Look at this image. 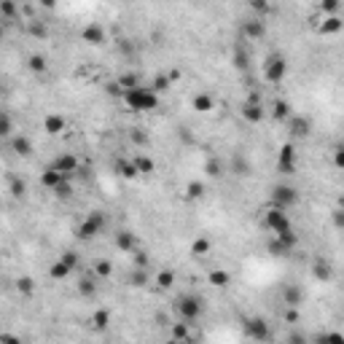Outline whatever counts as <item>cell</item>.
<instances>
[{
    "mask_svg": "<svg viewBox=\"0 0 344 344\" xmlns=\"http://www.w3.org/2000/svg\"><path fill=\"white\" fill-rule=\"evenodd\" d=\"M54 170L59 172V175H70V172H76V170H78V159L73 156V154H62V156L57 159Z\"/></svg>",
    "mask_w": 344,
    "mask_h": 344,
    "instance_id": "obj_9",
    "label": "cell"
},
{
    "mask_svg": "<svg viewBox=\"0 0 344 344\" xmlns=\"http://www.w3.org/2000/svg\"><path fill=\"white\" fill-rule=\"evenodd\" d=\"M108 320H110V315H108V309H97L94 312V328H108Z\"/></svg>",
    "mask_w": 344,
    "mask_h": 344,
    "instance_id": "obj_26",
    "label": "cell"
},
{
    "mask_svg": "<svg viewBox=\"0 0 344 344\" xmlns=\"http://www.w3.org/2000/svg\"><path fill=\"white\" fill-rule=\"evenodd\" d=\"M132 164H135L137 175H140V172H154V159H148V156H137Z\"/></svg>",
    "mask_w": 344,
    "mask_h": 344,
    "instance_id": "obj_20",
    "label": "cell"
},
{
    "mask_svg": "<svg viewBox=\"0 0 344 344\" xmlns=\"http://www.w3.org/2000/svg\"><path fill=\"white\" fill-rule=\"evenodd\" d=\"M207 172L218 177V175H221V164H218V162H210V164H207Z\"/></svg>",
    "mask_w": 344,
    "mask_h": 344,
    "instance_id": "obj_43",
    "label": "cell"
},
{
    "mask_svg": "<svg viewBox=\"0 0 344 344\" xmlns=\"http://www.w3.org/2000/svg\"><path fill=\"white\" fill-rule=\"evenodd\" d=\"M170 86H172V84H170L167 76H156V78H154V86H151V91H154V94H159V91H167Z\"/></svg>",
    "mask_w": 344,
    "mask_h": 344,
    "instance_id": "obj_24",
    "label": "cell"
},
{
    "mask_svg": "<svg viewBox=\"0 0 344 344\" xmlns=\"http://www.w3.org/2000/svg\"><path fill=\"white\" fill-rule=\"evenodd\" d=\"M248 336L256 342H266L269 336H272V331H269V323L263 320V317H253V320H248Z\"/></svg>",
    "mask_w": 344,
    "mask_h": 344,
    "instance_id": "obj_7",
    "label": "cell"
},
{
    "mask_svg": "<svg viewBox=\"0 0 344 344\" xmlns=\"http://www.w3.org/2000/svg\"><path fill=\"white\" fill-rule=\"evenodd\" d=\"M320 344H344V339H342L339 331H331V334L320 336Z\"/></svg>",
    "mask_w": 344,
    "mask_h": 344,
    "instance_id": "obj_33",
    "label": "cell"
},
{
    "mask_svg": "<svg viewBox=\"0 0 344 344\" xmlns=\"http://www.w3.org/2000/svg\"><path fill=\"white\" fill-rule=\"evenodd\" d=\"M242 32H245V38H250V41H256V38H261L263 32H266V24H263L261 19H253V22H245Z\"/></svg>",
    "mask_w": 344,
    "mask_h": 344,
    "instance_id": "obj_14",
    "label": "cell"
},
{
    "mask_svg": "<svg viewBox=\"0 0 344 344\" xmlns=\"http://www.w3.org/2000/svg\"><path fill=\"white\" fill-rule=\"evenodd\" d=\"M172 280H175V274H172V272H159L156 274L159 288H172Z\"/></svg>",
    "mask_w": 344,
    "mask_h": 344,
    "instance_id": "obj_32",
    "label": "cell"
},
{
    "mask_svg": "<svg viewBox=\"0 0 344 344\" xmlns=\"http://www.w3.org/2000/svg\"><path fill=\"white\" fill-rule=\"evenodd\" d=\"M266 226L274 231V237H280V234H285V231H290V221H288V215L282 213V210L272 207L266 213Z\"/></svg>",
    "mask_w": 344,
    "mask_h": 344,
    "instance_id": "obj_3",
    "label": "cell"
},
{
    "mask_svg": "<svg viewBox=\"0 0 344 344\" xmlns=\"http://www.w3.org/2000/svg\"><path fill=\"white\" fill-rule=\"evenodd\" d=\"M121 175L124 177H137V170H135V164H121Z\"/></svg>",
    "mask_w": 344,
    "mask_h": 344,
    "instance_id": "obj_40",
    "label": "cell"
},
{
    "mask_svg": "<svg viewBox=\"0 0 344 344\" xmlns=\"http://www.w3.org/2000/svg\"><path fill=\"white\" fill-rule=\"evenodd\" d=\"M188 336V323H177L175 328H172V339L175 342H183Z\"/></svg>",
    "mask_w": 344,
    "mask_h": 344,
    "instance_id": "obj_28",
    "label": "cell"
},
{
    "mask_svg": "<svg viewBox=\"0 0 344 344\" xmlns=\"http://www.w3.org/2000/svg\"><path fill=\"white\" fill-rule=\"evenodd\" d=\"M16 290H19V293H24V296H30L32 290H35V282H32V277H22V280L16 282Z\"/></svg>",
    "mask_w": 344,
    "mask_h": 344,
    "instance_id": "obj_25",
    "label": "cell"
},
{
    "mask_svg": "<svg viewBox=\"0 0 344 344\" xmlns=\"http://www.w3.org/2000/svg\"><path fill=\"white\" fill-rule=\"evenodd\" d=\"M0 344H22L16 334H0Z\"/></svg>",
    "mask_w": 344,
    "mask_h": 344,
    "instance_id": "obj_39",
    "label": "cell"
},
{
    "mask_svg": "<svg viewBox=\"0 0 344 344\" xmlns=\"http://www.w3.org/2000/svg\"><path fill=\"white\" fill-rule=\"evenodd\" d=\"M41 183L46 188H59V186H65V175H59V172L51 167V170H46L41 175Z\"/></svg>",
    "mask_w": 344,
    "mask_h": 344,
    "instance_id": "obj_15",
    "label": "cell"
},
{
    "mask_svg": "<svg viewBox=\"0 0 344 344\" xmlns=\"http://www.w3.org/2000/svg\"><path fill=\"white\" fill-rule=\"evenodd\" d=\"M43 129L49 132V135H59V132L65 129V116H59V113H49L43 118Z\"/></svg>",
    "mask_w": 344,
    "mask_h": 344,
    "instance_id": "obj_12",
    "label": "cell"
},
{
    "mask_svg": "<svg viewBox=\"0 0 344 344\" xmlns=\"http://www.w3.org/2000/svg\"><path fill=\"white\" fill-rule=\"evenodd\" d=\"M70 272H73V269H70V266H65V263L57 258V261L51 263V269H49V277H51V280H65V277H68Z\"/></svg>",
    "mask_w": 344,
    "mask_h": 344,
    "instance_id": "obj_17",
    "label": "cell"
},
{
    "mask_svg": "<svg viewBox=\"0 0 344 344\" xmlns=\"http://www.w3.org/2000/svg\"><path fill=\"white\" fill-rule=\"evenodd\" d=\"M121 97H124V102H127L132 110H154L159 105V97L151 89H145V86H137V89L124 91Z\"/></svg>",
    "mask_w": 344,
    "mask_h": 344,
    "instance_id": "obj_1",
    "label": "cell"
},
{
    "mask_svg": "<svg viewBox=\"0 0 344 344\" xmlns=\"http://www.w3.org/2000/svg\"><path fill=\"white\" fill-rule=\"evenodd\" d=\"M14 154L19 156H30L32 154V143L27 137H14Z\"/></svg>",
    "mask_w": 344,
    "mask_h": 344,
    "instance_id": "obj_18",
    "label": "cell"
},
{
    "mask_svg": "<svg viewBox=\"0 0 344 344\" xmlns=\"http://www.w3.org/2000/svg\"><path fill=\"white\" fill-rule=\"evenodd\" d=\"M135 263H137L140 269L148 266V258H145V253H135Z\"/></svg>",
    "mask_w": 344,
    "mask_h": 344,
    "instance_id": "obj_42",
    "label": "cell"
},
{
    "mask_svg": "<svg viewBox=\"0 0 344 344\" xmlns=\"http://www.w3.org/2000/svg\"><path fill=\"white\" fill-rule=\"evenodd\" d=\"M191 105H194V110H199V113H210V110L215 108V100H213V94H194L191 97Z\"/></svg>",
    "mask_w": 344,
    "mask_h": 344,
    "instance_id": "obj_13",
    "label": "cell"
},
{
    "mask_svg": "<svg viewBox=\"0 0 344 344\" xmlns=\"http://www.w3.org/2000/svg\"><path fill=\"white\" fill-rule=\"evenodd\" d=\"M293 132H296V135H307V132H309V121H307V118H296V121H293Z\"/></svg>",
    "mask_w": 344,
    "mask_h": 344,
    "instance_id": "obj_36",
    "label": "cell"
},
{
    "mask_svg": "<svg viewBox=\"0 0 344 344\" xmlns=\"http://www.w3.org/2000/svg\"><path fill=\"white\" fill-rule=\"evenodd\" d=\"M24 191H27L24 180H19V177H11V194H14V196H22Z\"/></svg>",
    "mask_w": 344,
    "mask_h": 344,
    "instance_id": "obj_35",
    "label": "cell"
},
{
    "mask_svg": "<svg viewBox=\"0 0 344 344\" xmlns=\"http://www.w3.org/2000/svg\"><path fill=\"white\" fill-rule=\"evenodd\" d=\"M229 272H223V269H218V272H210V282H213V285H218V288H226L229 285Z\"/></svg>",
    "mask_w": 344,
    "mask_h": 344,
    "instance_id": "obj_21",
    "label": "cell"
},
{
    "mask_svg": "<svg viewBox=\"0 0 344 344\" xmlns=\"http://www.w3.org/2000/svg\"><path fill=\"white\" fill-rule=\"evenodd\" d=\"M202 194H204L202 183H191V186H188V196H194V199H196V196H202Z\"/></svg>",
    "mask_w": 344,
    "mask_h": 344,
    "instance_id": "obj_41",
    "label": "cell"
},
{
    "mask_svg": "<svg viewBox=\"0 0 344 344\" xmlns=\"http://www.w3.org/2000/svg\"><path fill=\"white\" fill-rule=\"evenodd\" d=\"M288 113H290V105L285 100H277L274 102V118H280V121H282V118H288Z\"/></svg>",
    "mask_w": 344,
    "mask_h": 344,
    "instance_id": "obj_27",
    "label": "cell"
},
{
    "mask_svg": "<svg viewBox=\"0 0 344 344\" xmlns=\"http://www.w3.org/2000/svg\"><path fill=\"white\" fill-rule=\"evenodd\" d=\"M272 199H274V207L285 213L290 204L299 202V196H296V188H290V186H277L274 194H272Z\"/></svg>",
    "mask_w": 344,
    "mask_h": 344,
    "instance_id": "obj_5",
    "label": "cell"
},
{
    "mask_svg": "<svg viewBox=\"0 0 344 344\" xmlns=\"http://www.w3.org/2000/svg\"><path fill=\"white\" fill-rule=\"evenodd\" d=\"M301 288L299 285H288L285 288V293H282V299H285V304H290V307H299L301 304Z\"/></svg>",
    "mask_w": 344,
    "mask_h": 344,
    "instance_id": "obj_16",
    "label": "cell"
},
{
    "mask_svg": "<svg viewBox=\"0 0 344 344\" xmlns=\"http://www.w3.org/2000/svg\"><path fill=\"white\" fill-rule=\"evenodd\" d=\"M250 8L253 11H266V3H250Z\"/></svg>",
    "mask_w": 344,
    "mask_h": 344,
    "instance_id": "obj_47",
    "label": "cell"
},
{
    "mask_svg": "<svg viewBox=\"0 0 344 344\" xmlns=\"http://www.w3.org/2000/svg\"><path fill=\"white\" fill-rule=\"evenodd\" d=\"M339 8V3L336 0H328V3H323V11H336Z\"/></svg>",
    "mask_w": 344,
    "mask_h": 344,
    "instance_id": "obj_45",
    "label": "cell"
},
{
    "mask_svg": "<svg viewBox=\"0 0 344 344\" xmlns=\"http://www.w3.org/2000/svg\"><path fill=\"white\" fill-rule=\"evenodd\" d=\"M177 309H180V317L183 323H196L202 315V299H196V296H186V299H180V304H177Z\"/></svg>",
    "mask_w": 344,
    "mask_h": 344,
    "instance_id": "obj_2",
    "label": "cell"
},
{
    "mask_svg": "<svg viewBox=\"0 0 344 344\" xmlns=\"http://www.w3.org/2000/svg\"><path fill=\"white\" fill-rule=\"evenodd\" d=\"M30 70L43 73V70H46V57H41V54H32V57H30Z\"/></svg>",
    "mask_w": 344,
    "mask_h": 344,
    "instance_id": "obj_29",
    "label": "cell"
},
{
    "mask_svg": "<svg viewBox=\"0 0 344 344\" xmlns=\"http://www.w3.org/2000/svg\"><path fill=\"white\" fill-rule=\"evenodd\" d=\"M145 277H148L145 272H137V274H135V280H132V282H135V285H143V282H145Z\"/></svg>",
    "mask_w": 344,
    "mask_h": 344,
    "instance_id": "obj_46",
    "label": "cell"
},
{
    "mask_svg": "<svg viewBox=\"0 0 344 344\" xmlns=\"http://www.w3.org/2000/svg\"><path fill=\"white\" fill-rule=\"evenodd\" d=\"M285 70H288L285 59H282V57H272V59H269V65L263 68V76H266L269 84H280L282 78H285Z\"/></svg>",
    "mask_w": 344,
    "mask_h": 344,
    "instance_id": "obj_6",
    "label": "cell"
},
{
    "mask_svg": "<svg viewBox=\"0 0 344 344\" xmlns=\"http://www.w3.org/2000/svg\"><path fill=\"white\" fill-rule=\"evenodd\" d=\"M81 35H84V41H86V43H91V46H97V43H102V41H105V30L100 27V24H86Z\"/></svg>",
    "mask_w": 344,
    "mask_h": 344,
    "instance_id": "obj_10",
    "label": "cell"
},
{
    "mask_svg": "<svg viewBox=\"0 0 344 344\" xmlns=\"http://www.w3.org/2000/svg\"><path fill=\"white\" fill-rule=\"evenodd\" d=\"M102 229H105V218H102V213H91V215L81 223V229H78V237H81V240H91V237H94L97 231H102Z\"/></svg>",
    "mask_w": 344,
    "mask_h": 344,
    "instance_id": "obj_4",
    "label": "cell"
},
{
    "mask_svg": "<svg viewBox=\"0 0 344 344\" xmlns=\"http://www.w3.org/2000/svg\"><path fill=\"white\" fill-rule=\"evenodd\" d=\"M110 272H113L110 261H100V263H97V280H102V277H110Z\"/></svg>",
    "mask_w": 344,
    "mask_h": 344,
    "instance_id": "obj_34",
    "label": "cell"
},
{
    "mask_svg": "<svg viewBox=\"0 0 344 344\" xmlns=\"http://www.w3.org/2000/svg\"><path fill=\"white\" fill-rule=\"evenodd\" d=\"M323 32H339L342 30V22L336 16H331V19H326V22H323V27H320Z\"/></svg>",
    "mask_w": 344,
    "mask_h": 344,
    "instance_id": "obj_31",
    "label": "cell"
},
{
    "mask_svg": "<svg viewBox=\"0 0 344 344\" xmlns=\"http://www.w3.org/2000/svg\"><path fill=\"white\" fill-rule=\"evenodd\" d=\"M234 59H237V65H240V68H245V65H248V57H245V51H242V49L234 54Z\"/></svg>",
    "mask_w": 344,
    "mask_h": 344,
    "instance_id": "obj_44",
    "label": "cell"
},
{
    "mask_svg": "<svg viewBox=\"0 0 344 344\" xmlns=\"http://www.w3.org/2000/svg\"><path fill=\"white\" fill-rule=\"evenodd\" d=\"M210 248H213V242L207 240V237H196L194 245H191V250H194L196 256H204V253H210Z\"/></svg>",
    "mask_w": 344,
    "mask_h": 344,
    "instance_id": "obj_19",
    "label": "cell"
},
{
    "mask_svg": "<svg viewBox=\"0 0 344 344\" xmlns=\"http://www.w3.org/2000/svg\"><path fill=\"white\" fill-rule=\"evenodd\" d=\"M293 164H296V151H293V145H285V148L280 151L277 167H280V172H293Z\"/></svg>",
    "mask_w": 344,
    "mask_h": 344,
    "instance_id": "obj_8",
    "label": "cell"
},
{
    "mask_svg": "<svg viewBox=\"0 0 344 344\" xmlns=\"http://www.w3.org/2000/svg\"><path fill=\"white\" fill-rule=\"evenodd\" d=\"M11 132H14V121H11L5 113H0V140H3V137H8Z\"/></svg>",
    "mask_w": 344,
    "mask_h": 344,
    "instance_id": "obj_23",
    "label": "cell"
},
{
    "mask_svg": "<svg viewBox=\"0 0 344 344\" xmlns=\"http://www.w3.org/2000/svg\"><path fill=\"white\" fill-rule=\"evenodd\" d=\"M78 290H81L84 296H94L97 293V280H94V277H89V280L84 277V280L78 282Z\"/></svg>",
    "mask_w": 344,
    "mask_h": 344,
    "instance_id": "obj_22",
    "label": "cell"
},
{
    "mask_svg": "<svg viewBox=\"0 0 344 344\" xmlns=\"http://www.w3.org/2000/svg\"><path fill=\"white\" fill-rule=\"evenodd\" d=\"M116 242H118V248H121V250H132V248H135V240H132V234H127V231H121Z\"/></svg>",
    "mask_w": 344,
    "mask_h": 344,
    "instance_id": "obj_30",
    "label": "cell"
},
{
    "mask_svg": "<svg viewBox=\"0 0 344 344\" xmlns=\"http://www.w3.org/2000/svg\"><path fill=\"white\" fill-rule=\"evenodd\" d=\"M242 116H245V121L258 124V121L263 118V108H261V102H245V105H242Z\"/></svg>",
    "mask_w": 344,
    "mask_h": 344,
    "instance_id": "obj_11",
    "label": "cell"
},
{
    "mask_svg": "<svg viewBox=\"0 0 344 344\" xmlns=\"http://www.w3.org/2000/svg\"><path fill=\"white\" fill-rule=\"evenodd\" d=\"M59 261H62L65 263V266H76V263H78V256L76 253H73V250H68V253H62V256H59Z\"/></svg>",
    "mask_w": 344,
    "mask_h": 344,
    "instance_id": "obj_37",
    "label": "cell"
},
{
    "mask_svg": "<svg viewBox=\"0 0 344 344\" xmlns=\"http://www.w3.org/2000/svg\"><path fill=\"white\" fill-rule=\"evenodd\" d=\"M16 5L14 3H0V14H3V16H16Z\"/></svg>",
    "mask_w": 344,
    "mask_h": 344,
    "instance_id": "obj_38",
    "label": "cell"
},
{
    "mask_svg": "<svg viewBox=\"0 0 344 344\" xmlns=\"http://www.w3.org/2000/svg\"><path fill=\"white\" fill-rule=\"evenodd\" d=\"M164 344H180V342H175V339H170V342H164Z\"/></svg>",
    "mask_w": 344,
    "mask_h": 344,
    "instance_id": "obj_48",
    "label": "cell"
}]
</instances>
